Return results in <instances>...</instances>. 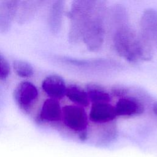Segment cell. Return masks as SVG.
I'll list each match as a JSON object with an SVG mask.
<instances>
[{
  "instance_id": "cell-1",
  "label": "cell",
  "mask_w": 157,
  "mask_h": 157,
  "mask_svg": "<svg viewBox=\"0 0 157 157\" xmlns=\"http://www.w3.org/2000/svg\"><path fill=\"white\" fill-rule=\"evenodd\" d=\"M105 12L103 1H74L68 13L69 40L72 43L82 40L90 51L99 50L105 36Z\"/></svg>"
},
{
  "instance_id": "cell-2",
  "label": "cell",
  "mask_w": 157,
  "mask_h": 157,
  "mask_svg": "<svg viewBox=\"0 0 157 157\" xmlns=\"http://www.w3.org/2000/svg\"><path fill=\"white\" fill-rule=\"evenodd\" d=\"M113 42L117 53L129 61H147L152 57L151 45L125 25L117 29Z\"/></svg>"
},
{
  "instance_id": "cell-3",
  "label": "cell",
  "mask_w": 157,
  "mask_h": 157,
  "mask_svg": "<svg viewBox=\"0 0 157 157\" xmlns=\"http://www.w3.org/2000/svg\"><path fill=\"white\" fill-rule=\"evenodd\" d=\"M62 119L67 128L80 134L81 139L86 137L88 117L82 107L77 105L64 106L62 109Z\"/></svg>"
},
{
  "instance_id": "cell-4",
  "label": "cell",
  "mask_w": 157,
  "mask_h": 157,
  "mask_svg": "<svg viewBox=\"0 0 157 157\" xmlns=\"http://www.w3.org/2000/svg\"><path fill=\"white\" fill-rule=\"evenodd\" d=\"M13 96L16 104L20 109L28 110L37 101L38 90L31 82L23 81L15 88Z\"/></svg>"
},
{
  "instance_id": "cell-5",
  "label": "cell",
  "mask_w": 157,
  "mask_h": 157,
  "mask_svg": "<svg viewBox=\"0 0 157 157\" xmlns=\"http://www.w3.org/2000/svg\"><path fill=\"white\" fill-rule=\"evenodd\" d=\"M141 37L151 45L157 44V10L146 9L140 18Z\"/></svg>"
},
{
  "instance_id": "cell-6",
  "label": "cell",
  "mask_w": 157,
  "mask_h": 157,
  "mask_svg": "<svg viewBox=\"0 0 157 157\" xmlns=\"http://www.w3.org/2000/svg\"><path fill=\"white\" fill-rule=\"evenodd\" d=\"M114 107L117 116L121 117L138 115L144 110L142 103L132 96H124L120 98Z\"/></svg>"
},
{
  "instance_id": "cell-7",
  "label": "cell",
  "mask_w": 157,
  "mask_h": 157,
  "mask_svg": "<svg viewBox=\"0 0 157 157\" xmlns=\"http://www.w3.org/2000/svg\"><path fill=\"white\" fill-rule=\"evenodd\" d=\"M19 1H0V33L7 32L16 18Z\"/></svg>"
},
{
  "instance_id": "cell-8",
  "label": "cell",
  "mask_w": 157,
  "mask_h": 157,
  "mask_svg": "<svg viewBox=\"0 0 157 157\" xmlns=\"http://www.w3.org/2000/svg\"><path fill=\"white\" fill-rule=\"evenodd\" d=\"M42 88L50 98L58 100L66 96L67 86L65 82L58 75H50L45 77L42 82Z\"/></svg>"
},
{
  "instance_id": "cell-9",
  "label": "cell",
  "mask_w": 157,
  "mask_h": 157,
  "mask_svg": "<svg viewBox=\"0 0 157 157\" xmlns=\"http://www.w3.org/2000/svg\"><path fill=\"white\" fill-rule=\"evenodd\" d=\"M89 117L95 123H106L113 121L117 116L114 106L109 102H99L92 104Z\"/></svg>"
},
{
  "instance_id": "cell-10",
  "label": "cell",
  "mask_w": 157,
  "mask_h": 157,
  "mask_svg": "<svg viewBox=\"0 0 157 157\" xmlns=\"http://www.w3.org/2000/svg\"><path fill=\"white\" fill-rule=\"evenodd\" d=\"M40 120L47 122H56L62 119V109L58 100L48 98L41 107L39 114Z\"/></svg>"
},
{
  "instance_id": "cell-11",
  "label": "cell",
  "mask_w": 157,
  "mask_h": 157,
  "mask_svg": "<svg viewBox=\"0 0 157 157\" xmlns=\"http://www.w3.org/2000/svg\"><path fill=\"white\" fill-rule=\"evenodd\" d=\"M64 2L63 1H56L52 4L47 18L48 28L53 34H58L61 28L63 17L64 13Z\"/></svg>"
},
{
  "instance_id": "cell-12",
  "label": "cell",
  "mask_w": 157,
  "mask_h": 157,
  "mask_svg": "<svg viewBox=\"0 0 157 157\" xmlns=\"http://www.w3.org/2000/svg\"><path fill=\"white\" fill-rule=\"evenodd\" d=\"M44 1H19L16 19L18 23L23 24L29 21L42 6Z\"/></svg>"
},
{
  "instance_id": "cell-13",
  "label": "cell",
  "mask_w": 157,
  "mask_h": 157,
  "mask_svg": "<svg viewBox=\"0 0 157 157\" xmlns=\"http://www.w3.org/2000/svg\"><path fill=\"white\" fill-rule=\"evenodd\" d=\"M59 59L66 64L79 69H103L112 66L110 61L103 59H78L68 57H61Z\"/></svg>"
},
{
  "instance_id": "cell-14",
  "label": "cell",
  "mask_w": 157,
  "mask_h": 157,
  "mask_svg": "<svg viewBox=\"0 0 157 157\" xmlns=\"http://www.w3.org/2000/svg\"><path fill=\"white\" fill-rule=\"evenodd\" d=\"M66 96L72 102L80 107H87L90 100L85 90L75 85L67 87Z\"/></svg>"
},
{
  "instance_id": "cell-15",
  "label": "cell",
  "mask_w": 157,
  "mask_h": 157,
  "mask_svg": "<svg viewBox=\"0 0 157 157\" xmlns=\"http://www.w3.org/2000/svg\"><path fill=\"white\" fill-rule=\"evenodd\" d=\"M85 91L90 101H91L92 104L109 102L110 101V96L109 93L98 85L90 84L87 85Z\"/></svg>"
},
{
  "instance_id": "cell-16",
  "label": "cell",
  "mask_w": 157,
  "mask_h": 157,
  "mask_svg": "<svg viewBox=\"0 0 157 157\" xmlns=\"http://www.w3.org/2000/svg\"><path fill=\"white\" fill-rule=\"evenodd\" d=\"M13 69L16 74L22 78L31 77L34 74V68L32 65L21 59H15L13 61Z\"/></svg>"
},
{
  "instance_id": "cell-17",
  "label": "cell",
  "mask_w": 157,
  "mask_h": 157,
  "mask_svg": "<svg viewBox=\"0 0 157 157\" xmlns=\"http://www.w3.org/2000/svg\"><path fill=\"white\" fill-rule=\"evenodd\" d=\"M10 67L7 60L0 54V80H6L9 75Z\"/></svg>"
},
{
  "instance_id": "cell-18",
  "label": "cell",
  "mask_w": 157,
  "mask_h": 157,
  "mask_svg": "<svg viewBox=\"0 0 157 157\" xmlns=\"http://www.w3.org/2000/svg\"><path fill=\"white\" fill-rule=\"evenodd\" d=\"M153 113L157 115V102L155 103L153 105Z\"/></svg>"
}]
</instances>
